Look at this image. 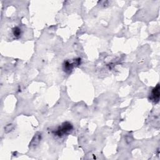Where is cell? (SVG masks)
I'll use <instances>...</instances> for the list:
<instances>
[{"label": "cell", "instance_id": "2", "mask_svg": "<svg viewBox=\"0 0 160 160\" xmlns=\"http://www.w3.org/2000/svg\"><path fill=\"white\" fill-rule=\"evenodd\" d=\"M81 64V59L76 58L73 59L72 61H69L67 60L64 62L62 64V69L66 73H71L74 67L79 66Z\"/></svg>", "mask_w": 160, "mask_h": 160}, {"label": "cell", "instance_id": "1", "mask_svg": "<svg viewBox=\"0 0 160 160\" xmlns=\"http://www.w3.org/2000/svg\"><path fill=\"white\" fill-rule=\"evenodd\" d=\"M73 129V126L71 123L69 122H63L61 126H58L57 129L52 131V134L59 138H62L65 135L69 134Z\"/></svg>", "mask_w": 160, "mask_h": 160}, {"label": "cell", "instance_id": "4", "mask_svg": "<svg viewBox=\"0 0 160 160\" xmlns=\"http://www.w3.org/2000/svg\"><path fill=\"white\" fill-rule=\"evenodd\" d=\"M12 32H13V34L15 37L16 38H18L21 36V29L18 27H15L13 28L12 29Z\"/></svg>", "mask_w": 160, "mask_h": 160}, {"label": "cell", "instance_id": "3", "mask_svg": "<svg viewBox=\"0 0 160 160\" xmlns=\"http://www.w3.org/2000/svg\"><path fill=\"white\" fill-rule=\"evenodd\" d=\"M160 88L159 84H158L152 90L149 94V99L153 102L154 103H158L159 100V96H160Z\"/></svg>", "mask_w": 160, "mask_h": 160}]
</instances>
